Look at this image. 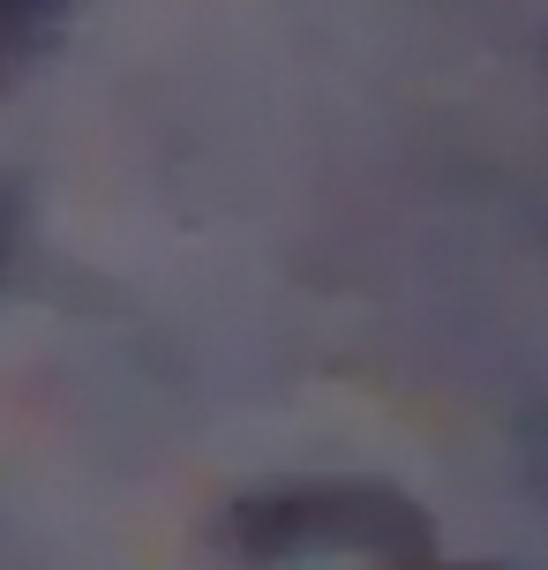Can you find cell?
I'll return each mask as SVG.
<instances>
[{"label":"cell","mask_w":548,"mask_h":570,"mask_svg":"<svg viewBox=\"0 0 548 570\" xmlns=\"http://www.w3.org/2000/svg\"><path fill=\"white\" fill-rule=\"evenodd\" d=\"M405 570H489V563H436V556H421V563H405Z\"/></svg>","instance_id":"obj_3"},{"label":"cell","mask_w":548,"mask_h":570,"mask_svg":"<svg viewBox=\"0 0 548 570\" xmlns=\"http://www.w3.org/2000/svg\"><path fill=\"white\" fill-rule=\"evenodd\" d=\"M218 541L241 563H293V556H383L391 570L429 556V511L383 481H286L233 495Z\"/></svg>","instance_id":"obj_1"},{"label":"cell","mask_w":548,"mask_h":570,"mask_svg":"<svg viewBox=\"0 0 548 570\" xmlns=\"http://www.w3.org/2000/svg\"><path fill=\"white\" fill-rule=\"evenodd\" d=\"M60 8H68V0H0V68L38 53V38L60 23Z\"/></svg>","instance_id":"obj_2"}]
</instances>
